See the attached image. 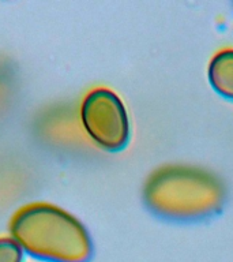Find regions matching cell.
<instances>
[{
	"mask_svg": "<svg viewBox=\"0 0 233 262\" xmlns=\"http://www.w3.org/2000/svg\"><path fill=\"white\" fill-rule=\"evenodd\" d=\"M142 196L155 216L165 220L198 221L221 212L226 191L222 180L204 168L169 164L149 175Z\"/></svg>",
	"mask_w": 233,
	"mask_h": 262,
	"instance_id": "6da1fadb",
	"label": "cell"
},
{
	"mask_svg": "<svg viewBox=\"0 0 233 262\" xmlns=\"http://www.w3.org/2000/svg\"><path fill=\"white\" fill-rule=\"evenodd\" d=\"M10 233L29 255L45 262H89L93 242L79 219L56 205L34 202L12 216Z\"/></svg>",
	"mask_w": 233,
	"mask_h": 262,
	"instance_id": "7a4b0ae2",
	"label": "cell"
},
{
	"mask_svg": "<svg viewBox=\"0 0 233 262\" xmlns=\"http://www.w3.org/2000/svg\"><path fill=\"white\" fill-rule=\"evenodd\" d=\"M81 122L90 139L104 150H122L130 141V118L113 90H90L82 101Z\"/></svg>",
	"mask_w": 233,
	"mask_h": 262,
	"instance_id": "3957f363",
	"label": "cell"
},
{
	"mask_svg": "<svg viewBox=\"0 0 233 262\" xmlns=\"http://www.w3.org/2000/svg\"><path fill=\"white\" fill-rule=\"evenodd\" d=\"M207 77L217 93L233 100V49H222L213 56Z\"/></svg>",
	"mask_w": 233,
	"mask_h": 262,
	"instance_id": "277c9868",
	"label": "cell"
},
{
	"mask_svg": "<svg viewBox=\"0 0 233 262\" xmlns=\"http://www.w3.org/2000/svg\"><path fill=\"white\" fill-rule=\"evenodd\" d=\"M24 250L12 237H0V262H22Z\"/></svg>",
	"mask_w": 233,
	"mask_h": 262,
	"instance_id": "5b68a950",
	"label": "cell"
}]
</instances>
